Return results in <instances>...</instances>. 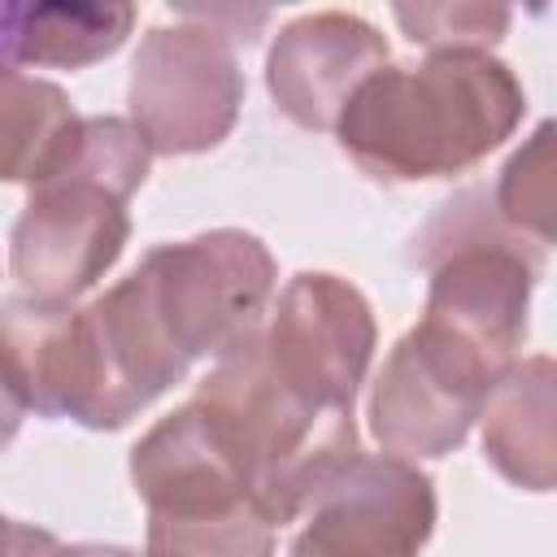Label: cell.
Here are the masks:
<instances>
[{
    "label": "cell",
    "mask_w": 557,
    "mask_h": 557,
    "mask_svg": "<svg viewBox=\"0 0 557 557\" xmlns=\"http://www.w3.org/2000/svg\"><path fill=\"white\" fill-rule=\"evenodd\" d=\"M183 374L187 361L165 344L131 274L83 309L35 296L0 305V383L44 418L117 431Z\"/></svg>",
    "instance_id": "cell-1"
},
{
    "label": "cell",
    "mask_w": 557,
    "mask_h": 557,
    "mask_svg": "<svg viewBox=\"0 0 557 557\" xmlns=\"http://www.w3.org/2000/svg\"><path fill=\"white\" fill-rule=\"evenodd\" d=\"M527 113L513 70L487 52H431L374 70L344 104L339 148L374 178H448L500 148Z\"/></svg>",
    "instance_id": "cell-2"
},
{
    "label": "cell",
    "mask_w": 557,
    "mask_h": 557,
    "mask_svg": "<svg viewBox=\"0 0 557 557\" xmlns=\"http://www.w3.org/2000/svg\"><path fill=\"white\" fill-rule=\"evenodd\" d=\"M196 405L226 431L248 492L274 527L296 522L326 479L361 453L352 413L292 392L265 361L261 331L218 361L196 387Z\"/></svg>",
    "instance_id": "cell-3"
},
{
    "label": "cell",
    "mask_w": 557,
    "mask_h": 557,
    "mask_svg": "<svg viewBox=\"0 0 557 557\" xmlns=\"http://www.w3.org/2000/svg\"><path fill=\"white\" fill-rule=\"evenodd\" d=\"M431 270L426 322L474 344L500 370L513 366L527 339L531 287L544 270V244L518 235L496 213L470 209V196L448 200L413 239Z\"/></svg>",
    "instance_id": "cell-4"
},
{
    "label": "cell",
    "mask_w": 557,
    "mask_h": 557,
    "mask_svg": "<svg viewBox=\"0 0 557 557\" xmlns=\"http://www.w3.org/2000/svg\"><path fill=\"white\" fill-rule=\"evenodd\" d=\"M165 344L191 366L226 357L257 335L274 296V257L248 231H209L183 244H157L131 270Z\"/></svg>",
    "instance_id": "cell-5"
},
{
    "label": "cell",
    "mask_w": 557,
    "mask_h": 557,
    "mask_svg": "<svg viewBox=\"0 0 557 557\" xmlns=\"http://www.w3.org/2000/svg\"><path fill=\"white\" fill-rule=\"evenodd\" d=\"M505 370L435 322H418L387 352L370 392V431L392 457L453 453Z\"/></svg>",
    "instance_id": "cell-6"
},
{
    "label": "cell",
    "mask_w": 557,
    "mask_h": 557,
    "mask_svg": "<svg viewBox=\"0 0 557 557\" xmlns=\"http://www.w3.org/2000/svg\"><path fill=\"white\" fill-rule=\"evenodd\" d=\"M126 100L148 152L187 157L222 144L244 104L231 35L213 22L152 26L135 52Z\"/></svg>",
    "instance_id": "cell-7"
},
{
    "label": "cell",
    "mask_w": 557,
    "mask_h": 557,
    "mask_svg": "<svg viewBox=\"0 0 557 557\" xmlns=\"http://www.w3.org/2000/svg\"><path fill=\"white\" fill-rule=\"evenodd\" d=\"M131 191L83 170H48L9 239V270L35 300L70 305L126 248Z\"/></svg>",
    "instance_id": "cell-8"
},
{
    "label": "cell",
    "mask_w": 557,
    "mask_h": 557,
    "mask_svg": "<svg viewBox=\"0 0 557 557\" xmlns=\"http://www.w3.org/2000/svg\"><path fill=\"white\" fill-rule=\"evenodd\" d=\"M300 518L287 557H418L435 531V487L405 457L357 453Z\"/></svg>",
    "instance_id": "cell-9"
},
{
    "label": "cell",
    "mask_w": 557,
    "mask_h": 557,
    "mask_svg": "<svg viewBox=\"0 0 557 557\" xmlns=\"http://www.w3.org/2000/svg\"><path fill=\"white\" fill-rule=\"evenodd\" d=\"M261 348L292 392L352 413L357 387L374 357L370 300L339 274L305 270L278 292V309L261 335Z\"/></svg>",
    "instance_id": "cell-10"
},
{
    "label": "cell",
    "mask_w": 557,
    "mask_h": 557,
    "mask_svg": "<svg viewBox=\"0 0 557 557\" xmlns=\"http://www.w3.org/2000/svg\"><path fill=\"white\" fill-rule=\"evenodd\" d=\"M131 483L148 505V527H191L257 505L226 431L196 400L131 448Z\"/></svg>",
    "instance_id": "cell-11"
},
{
    "label": "cell",
    "mask_w": 557,
    "mask_h": 557,
    "mask_svg": "<svg viewBox=\"0 0 557 557\" xmlns=\"http://www.w3.org/2000/svg\"><path fill=\"white\" fill-rule=\"evenodd\" d=\"M387 65V39L357 13H309L278 30L265 87L305 131H335L348 96Z\"/></svg>",
    "instance_id": "cell-12"
},
{
    "label": "cell",
    "mask_w": 557,
    "mask_h": 557,
    "mask_svg": "<svg viewBox=\"0 0 557 557\" xmlns=\"http://www.w3.org/2000/svg\"><path fill=\"white\" fill-rule=\"evenodd\" d=\"M131 26V4H0V70H83L113 57Z\"/></svg>",
    "instance_id": "cell-13"
},
{
    "label": "cell",
    "mask_w": 557,
    "mask_h": 557,
    "mask_svg": "<svg viewBox=\"0 0 557 557\" xmlns=\"http://www.w3.org/2000/svg\"><path fill=\"white\" fill-rule=\"evenodd\" d=\"M487 461L527 492L553 487V361H513L483 405Z\"/></svg>",
    "instance_id": "cell-14"
},
{
    "label": "cell",
    "mask_w": 557,
    "mask_h": 557,
    "mask_svg": "<svg viewBox=\"0 0 557 557\" xmlns=\"http://www.w3.org/2000/svg\"><path fill=\"white\" fill-rule=\"evenodd\" d=\"M78 113L57 83L0 70V183H35Z\"/></svg>",
    "instance_id": "cell-15"
},
{
    "label": "cell",
    "mask_w": 557,
    "mask_h": 557,
    "mask_svg": "<svg viewBox=\"0 0 557 557\" xmlns=\"http://www.w3.org/2000/svg\"><path fill=\"white\" fill-rule=\"evenodd\" d=\"M496 218L548 248L553 239V126L544 122L496 183Z\"/></svg>",
    "instance_id": "cell-16"
},
{
    "label": "cell",
    "mask_w": 557,
    "mask_h": 557,
    "mask_svg": "<svg viewBox=\"0 0 557 557\" xmlns=\"http://www.w3.org/2000/svg\"><path fill=\"white\" fill-rule=\"evenodd\" d=\"M405 35L431 52H487L505 26L509 9L500 4H396Z\"/></svg>",
    "instance_id": "cell-17"
},
{
    "label": "cell",
    "mask_w": 557,
    "mask_h": 557,
    "mask_svg": "<svg viewBox=\"0 0 557 557\" xmlns=\"http://www.w3.org/2000/svg\"><path fill=\"white\" fill-rule=\"evenodd\" d=\"M57 535L30 522H9L0 518V557H52Z\"/></svg>",
    "instance_id": "cell-18"
},
{
    "label": "cell",
    "mask_w": 557,
    "mask_h": 557,
    "mask_svg": "<svg viewBox=\"0 0 557 557\" xmlns=\"http://www.w3.org/2000/svg\"><path fill=\"white\" fill-rule=\"evenodd\" d=\"M22 413H26V409H22V405L13 400V392L0 383V453L13 444V435H17V426H22Z\"/></svg>",
    "instance_id": "cell-19"
},
{
    "label": "cell",
    "mask_w": 557,
    "mask_h": 557,
    "mask_svg": "<svg viewBox=\"0 0 557 557\" xmlns=\"http://www.w3.org/2000/svg\"><path fill=\"white\" fill-rule=\"evenodd\" d=\"M52 557H139V553H131V548H117V544H57V553Z\"/></svg>",
    "instance_id": "cell-20"
}]
</instances>
